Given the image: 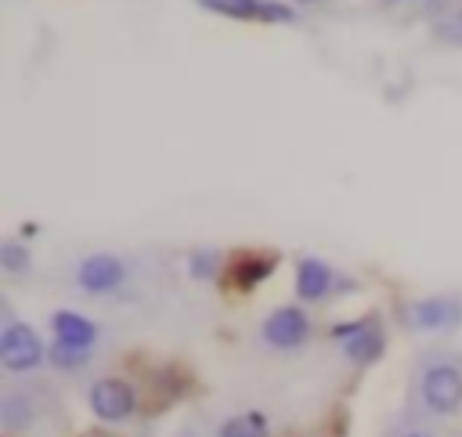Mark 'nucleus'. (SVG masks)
<instances>
[{
	"label": "nucleus",
	"mask_w": 462,
	"mask_h": 437,
	"mask_svg": "<svg viewBox=\"0 0 462 437\" xmlns=\"http://www.w3.org/2000/svg\"><path fill=\"white\" fill-rule=\"evenodd\" d=\"M415 401L426 415H455L462 408V365L448 354H430L415 372Z\"/></svg>",
	"instance_id": "nucleus-1"
},
{
	"label": "nucleus",
	"mask_w": 462,
	"mask_h": 437,
	"mask_svg": "<svg viewBox=\"0 0 462 437\" xmlns=\"http://www.w3.org/2000/svg\"><path fill=\"white\" fill-rule=\"evenodd\" d=\"M332 339L339 343L343 358L350 365H375L386 350V329L379 318H357V321H339L332 325Z\"/></svg>",
	"instance_id": "nucleus-2"
},
{
	"label": "nucleus",
	"mask_w": 462,
	"mask_h": 437,
	"mask_svg": "<svg viewBox=\"0 0 462 437\" xmlns=\"http://www.w3.org/2000/svg\"><path fill=\"white\" fill-rule=\"evenodd\" d=\"M47 358L43 339L36 336L32 325L25 321H7L0 332V365L7 372H32L40 368V361Z\"/></svg>",
	"instance_id": "nucleus-3"
},
{
	"label": "nucleus",
	"mask_w": 462,
	"mask_h": 437,
	"mask_svg": "<svg viewBox=\"0 0 462 437\" xmlns=\"http://www.w3.org/2000/svg\"><path fill=\"white\" fill-rule=\"evenodd\" d=\"M401 321L415 332H444L462 321V300L455 296H422L401 307Z\"/></svg>",
	"instance_id": "nucleus-4"
},
{
	"label": "nucleus",
	"mask_w": 462,
	"mask_h": 437,
	"mask_svg": "<svg viewBox=\"0 0 462 437\" xmlns=\"http://www.w3.org/2000/svg\"><path fill=\"white\" fill-rule=\"evenodd\" d=\"M87 401H90V412L101 423H123L137 412V390L119 376H105V379L90 383Z\"/></svg>",
	"instance_id": "nucleus-5"
},
{
	"label": "nucleus",
	"mask_w": 462,
	"mask_h": 437,
	"mask_svg": "<svg viewBox=\"0 0 462 437\" xmlns=\"http://www.w3.org/2000/svg\"><path fill=\"white\" fill-rule=\"evenodd\" d=\"M126 282V260L116 253H90L76 264V285L87 296H108Z\"/></svg>",
	"instance_id": "nucleus-6"
},
{
	"label": "nucleus",
	"mask_w": 462,
	"mask_h": 437,
	"mask_svg": "<svg viewBox=\"0 0 462 437\" xmlns=\"http://www.w3.org/2000/svg\"><path fill=\"white\" fill-rule=\"evenodd\" d=\"M260 336L267 347L274 350H300L307 339H310V318L303 307H274L263 325H260Z\"/></svg>",
	"instance_id": "nucleus-7"
},
{
	"label": "nucleus",
	"mask_w": 462,
	"mask_h": 437,
	"mask_svg": "<svg viewBox=\"0 0 462 437\" xmlns=\"http://www.w3.org/2000/svg\"><path fill=\"white\" fill-rule=\"evenodd\" d=\"M206 11H217L224 18H235V22H296V11L289 4H278V0H199Z\"/></svg>",
	"instance_id": "nucleus-8"
},
{
	"label": "nucleus",
	"mask_w": 462,
	"mask_h": 437,
	"mask_svg": "<svg viewBox=\"0 0 462 437\" xmlns=\"http://www.w3.org/2000/svg\"><path fill=\"white\" fill-rule=\"evenodd\" d=\"M336 289H343V278H336V271L318 260V256H303L296 264V296L307 300V303H318V300H328Z\"/></svg>",
	"instance_id": "nucleus-9"
},
{
	"label": "nucleus",
	"mask_w": 462,
	"mask_h": 437,
	"mask_svg": "<svg viewBox=\"0 0 462 437\" xmlns=\"http://www.w3.org/2000/svg\"><path fill=\"white\" fill-rule=\"evenodd\" d=\"M51 329H54V339L65 343V347H79V350H94L97 343V325L76 311H54L51 314Z\"/></svg>",
	"instance_id": "nucleus-10"
},
{
	"label": "nucleus",
	"mask_w": 462,
	"mask_h": 437,
	"mask_svg": "<svg viewBox=\"0 0 462 437\" xmlns=\"http://www.w3.org/2000/svg\"><path fill=\"white\" fill-rule=\"evenodd\" d=\"M40 419V397L29 390H7L0 401V423L4 430L18 433V430H32Z\"/></svg>",
	"instance_id": "nucleus-11"
},
{
	"label": "nucleus",
	"mask_w": 462,
	"mask_h": 437,
	"mask_svg": "<svg viewBox=\"0 0 462 437\" xmlns=\"http://www.w3.org/2000/svg\"><path fill=\"white\" fill-rule=\"evenodd\" d=\"M274 267H278V256L274 253H245V256H238L231 264L227 274H231V282L238 289H256L260 282H267L274 274Z\"/></svg>",
	"instance_id": "nucleus-12"
},
{
	"label": "nucleus",
	"mask_w": 462,
	"mask_h": 437,
	"mask_svg": "<svg viewBox=\"0 0 462 437\" xmlns=\"http://www.w3.org/2000/svg\"><path fill=\"white\" fill-rule=\"evenodd\" d=\"M217 437H267V419L260 412H242V415H231Z\"/></svg>",
	"instance_id": "nucleus-13"
},
{
	"label": "nucleus",
	"mask_w": 462,
	"mask_h": 437,
	"mask_svg": "<svg viewBox=\"0 0 462 437\" xmlns=\"http://www.w3.org/2000/svg\"><path fill=\"white\" fill-rule=\"evenodd\" d=\"M220 267H224V260H220L217 249H195V253L188 256V274H191L195 282H213V278L220 274Z\"/></svg>",
	"instance_id": "nucleus-14"
},
{
	"label": "nucleus",
	"mask_w": 462,
	"mask_h": 437,
	"mask_svg": "<svg viewBox=\"0 0 462 437\" xmlns=\"http://www.w3.org/2000/svg\"><path fill=\"white\" fill-rule=\"evenodd\" d=\"M47 361L54 365V368H61V372H79L83 365H90V350H79V347H65V343H51V350H47Z\"/></svg>",
	"instance_id": "nucleus-15"
},
{
	"label": "nucleus",
	"mask_w": 462,
	"mask_h": 437,
	"mask_svg": "<svg viewBox=\"0 0 462 437\" xmlns=\"http://www.w3.org/2000/svg\"><path fill=\"white\" fill-rule=\"evenodd\" d=\"M0 267H4L7 274H25V271L32 267V256H29V249H25L22 242L4 238V242H0Z\"/></svg>",
	"instance_id": "nucleus-16"
},
{
	"label": "nucleus",
	"mask_w": 462,
	"mask_h": 437,
	"mask_svg": "<svg viewBox=\"0 0 462 437\" xmlns=\"http://www.w3.org/2000/svg\"><path fill=\"white\" fill-rule=\"evenodd\" d=\"M397 437H437V433H430V430H419V426H411V430H401Z\"/></svg>",
	"instance_id": "nucleus-17"
},
{
	"label": "nucleus",
	"mask_w": 462,
	"mask_h": 437,
	"mask_svg": "<svg viewBox=\"0 0 462 437\" xmlns=\"http://www.w3.org/2000/svg\"><path fill=\"white\" fill-rule=\"evenodd\" d=\"M83 437H116V433H108V430H87Z\"/></svg>",
	"instance_id": "nucleus-18"
},
{
	"label": "nucleus",
	"mask_w": 462,
	"mask_h": 437,
	"mask_svg": "<svg viewBox=\"0 0 462 437\" xmlns=\"http://www.w3.org/2000/svg\"><path fill=\"white\" fill-rule=\"evenodd\" d=\"M458 22H462V18H458Z\"/></svg>",
	"instance_id": "nucleus-19"
}]
</instances>
